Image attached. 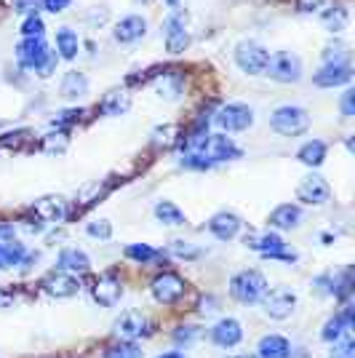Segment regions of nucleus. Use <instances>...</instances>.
<instances>
[{
    "mask_svg": "<svg viewBox=\"0 0 355 358\" xmlns=\"http://www.w3.org/2000/svg\"><path fill=\"white\" fill-rule=\"evenodd\" d=\"M16 62L41 78H51L57 73L59 57H57V51L48 48L43 38H22L16 43Z\"/></svg>",
    "mask_w": 355,
    "mask_h": 358,
    "instance_id": "1",
    "label": "nucleus"
},
{
    "mask_svg": "<svg viewBox=\"0 0 355 358\" xmlns=\"http://www.w3.org/2000/svg\"><path fill=\"white\" fill-rule=\"evenodd\" d=\"M270 129L281 136H299L310 129V113L299 105H281L270 115Z\"/></svg>",
    "mask_w": 355,
    "mask_h": 358,
    "instance_id": "2",
    "label": "nucleus"
},
{
    "mask_svg": "<svg viewBox=\"0 0 355 358\" xmlns=\"http://www.w3.org/2000/svg\"><path fill=\"white\" fill-rule=\"evenodd\" d=\"M267 292V278L259 270H240L230 278V294L233 299L243 302V305H256L265 297Z\"/></svg>",
    "mask_w": 355,
    "mask_h": 358,
    "instance_id": "3",
    "label": "nucleus"
},
{
    "mask_svg": "<svg viewBox=\"0 0 355 358\" xmlns=\"http://www.w3.org/2000/svg\"><path fill=\"white\" fill-rule=\"evenodd\" d=\"M190 16L184 8H171L168 16L163 19V38H166V51L182 54L190 45V30H187Z\"/></svg>",
    "mask_w": 355,
    "mask_h": 358,
    "instance_id": "4",
    "label": "nucleus"
},
{
    "mask_svg": "<svg viewBox=\"0 0 355 358\" xmlns=\"http://www.w3.org/2000/svg\"><path fill=\"white\" fill-rule=\"evenodd\" d=\"M214 123L222 129V134H238L254 126V110L243 102H227L217 110Z\"/></svg>",
    "mask_w": 355,
    "mask_h": 358,
    "instance_id": "5",
    "label": "nucleus"
},
{
    "mask_svg": "<svg viewBox=\"0 0 355 358\" xmlns=\"http://www.w3.org/2000/svg\"><path fill=\"white\" fill-rule=\"evenodd\" d=\"M270 51L256 41H240L236 45V64L246 75H265Z\"/></svg>",
    "mask_w": 355,
    "mask_h": 358,
    "instance_id": "6",
    "label": "nucleus"
},
{
    "mask_svg": "<svg viewBox=\"0 0 355 358\" xmlns=\"http://www.w3.org/2000/svg\"><path fill=\"white\" fill-rule=\"evenodd\" d=\"M265 75H270L278 83H296L302 80V59L291 51H275L270 54Z\"/></svg>",
    "mask_w": 355,
    "mask_h": 358,
    "instance_id": "7",
    "label": "nucleus"
},
{
    "mask_svg": "<svg viewBox=\"0 0 355 358\" xmlns=\"http://www.w3.org/2000/svg\"><path fill=\"white\" fill-rule=\"evenodd\" d=\"M262 308H265V315L273 318V321H286L289 315L296 310V294L286 286H275V289H267L265 297L259 299Z\"/></svg>",
    "mask_w": 355,
    "mask_h": 358,
    "instance_id": "8",
    "label": "nucleus"
},
{
    "mask_svg": "<svg viewBox=\"0 0 355 358\" xmlns=\"http://www.w3.org/2000/svg\"><path fill=\"white\" fill-rule=\"evenodd\" d=\"M150 292H152L155 302H161V305H174V302H179V299L184 297L187 284H184V278H179L177 273H161V275L152 281Z\"/></svg>",
    "mask_w": 355,
    "mask_h": 358,
    "instance_id": "9",
    "label": "nucleus"
},
{
    "mask_svg": "<svg viewBox=\"0 0 355 358\" xmlns=\"http://www.w3.org/2000/svg\"><path fill=\"white\" fill-rule=\"evenodd\" d=\"M296 198L302 203H307V206H324L331 198V187H328V182L321 174H307L296 187Z\"/></svg>",
    "mask_w": 355,
    "mask_h": 358,
    "instance_id": "10",
    "label": "nucleus"
},
{
    "mask_svg": "<svg viewBox=\"0 0 355 358\" xmlns=\"http://www.w3.org/2000/svg\"><path fill=\"white\" fill-rule=\"evenodd\" d=\"M350 334H353V308H350V302H345L342 310H337V313L324 324V329H321V340L334 345L337 340L350 337Z\"/></svg>",
    "mask_w": 355,
    "mask_h": 358,
    "instance_id": "11",
    "label": "nucleus"
},
{
    "mask_svg": "<svg viewBox=\"0 0 355 358\" xmlns=\"http://www.w3.org/2000/svg\"><path fill=\"white\" fill-rule=\"evenodd\" d=\"M41 286H43V292L48 294V297L67 299V297H75V294L80 292V278L73 275V273H61V270H57V273L45 275Z\"/></svg>",
    "mask_w": 355,
    "mask_h": 358,
    "instance_id": "12",
    "label": "nucleus"
},
{
    "mask_svg": "<svg viewBox=\"0 0 355 358\" xmlns=\"http://www.w3.org/2000/svg\"><path fill=\"white\" fill-rule=\"evenodd\" d=\"M120 294H123V284H120V278H115L113 273H104L99 275L94 286H91V297L96 305H102V308H115L120 302Z\"/></svg>",
    "mask_w": 355,
    "mask_h": 358,
    "instance_id": "13",
    "label": "nucleus"
},
{
    "mask_svg": "<svg viewBox=\"0 0 355 358\" xmlns=\"http://www.w3.org/2000/svg\"><path fill=\"white\" fill-rule=\"evenodd\" d=\"M145 35H147V19L139 14L123 16L118 24H115V30H113V38L120 45H131L136 41H142Z\"/></svg>",
    "mask_w": 355,
    "mask_h": 358,
    "instance_id": "14",
    "label": "nucleus"
},
{
    "mask_svg": "<svg viewBox=\"0 0 355 358\" xmlns=\"http://www.w3.org/2000/svg\"><path fill=\"white\" fill-rule=\"evenodd\" d=\"M115 337L118 340H136L142 334H150V321L139 310H126L120 313V318L115 321Z\"/></svg>",
    "mask_w": 355,
    "mask_h": 358,
    "instance_id": "15",
    "label": "nucleus"
},
{
    "mask_svg": "<svg viewBox=\"0 0 355 358\" xmlns=\"http://www.w3.org/2000/svg\"><path fill=\"white\" fill-rule=\"evenodd\" d=\"M240 340H243V327H240L238 318H222V321H217L211 327V343L217 348L230 350V348L240 345Z\"/></svg>",
    "mask_w": 355,
    "mask_h": 358,
    "instance_id": "16",
    "label": "nucleus"
},
{
    "mask_svg": "<svg viewBox=\"0 0 355 358\" xmlns=\"http://www.w3.org/2000/svg\"><path fill=\"white\" fill-rule=\"evenodd\" d=\"M240 227H243V222L236 211H217L208 220V233L217 241H233L240 233Z\"/></svg>",
    "mask_w": 355,
    "mask_h": 358,
    "instance_id": "17",
    "label": "nucleus"
},
{
    "mask_svg": "<svg viewBox=\"0 0 355 358\" xmlns=\"http://www.w3.org/2000/svg\"><path fill=\"white\" fill-rule=\"evenodd\" d=\"M353 80V70H350V62L347 64H324L318 73L312 75V83L321 86V89H337Z\"/></svg>",
    "mask_w": 355,
    "mask_h": 358,
    "instance_id": "18",
    "label": "nucleus"
},
{
    "mask_svg": "<svg viewBox=\"0 0 355 358\" xmlns=\"http://www.w3.org/2000/svg\"><path fill=\"white\" fill-rule=\"evenodd\" d=\"M32 214L41 222H59L67 217V201L61 195H43L41 201L32 203Z\"/></svg>",
    "mask_w": 355,
    "mask_h": 358,
    "instance_id": "19",
    "label": "nucleus"
},
{
    "mask_svg": "<svg viewBox=\"0 0 355 358\" xmlns=\"http://www.w3.org/2000/svg\"><path fill=\"white\" fill-rule=\"evenodd\" d=\"M246 246H249L252 252L262 254L265 259L270 257V254L286 249L283 238L278 236V233H273V230H256V233H249V236H246Z\"/></svg>",
    "mask_w": 355,
    "mask_h": 358,
    "instance_id": "20",
    "label": "nucleus"
},
{
    "mask_svg": "<svg viewBox=\"0 0 355 358\" xmlns=\"http://www.w3.org/2000/svg\"><path fill=\"white\" fill-rule=\"evenodd\" d=\"M91 268V259L86 252L75 249V246H67L61 249L59 257H57V270L61 273H73V275H80V273H89Z\"/></svg>",
    "mask_w": 355,
    "mask_h": 358,
    "instance_id": "21",
    "label": "nucleus"
},
{
    "mask_svg": "<svg viewBox=\"0 0 355 358\" xmlns=\"http://www.w3.org/2000/svg\"><path fill=\"white\" fill-rule=\"evenodd\" d=\"M267 222L275 230H294L302 222V209L296 203H281V206H275V209L270 211Z\"/></svg>",
    "mask_w": 355,
    "mask_h": 358,
    "instance_id": "22",
    "label": "nucleus"
},
{
    "mask_svg": "<svg viewBox=\"0 0 355 358\" xmlns=\"http://www.w3.org/2000/svg\"><path fill=\"white\" fill-rule=\"evenodd\" d=\"M59 94H61V99H67V102H75V99L86 96V94H89V78L80 73V70L64 73V78H61V83H59Z\"/></svg>",
    "mask_w": 355,
    "mask_h": 358,
    "instance_id": "23",
    "label": "nucleus"
},
{
    "mask_svg": "<svg viewBox=\"0 0 355 358\" xmlns=\"http://www.w3.org/2000/svg\"><path fill=\"white\" fill-rule=\"evenodd\" d=\"M256 358H291V343L283 334H265L256 345Z\"/></svg>",
    "mask_w": 355,
    "mask_h": 358,
    "instance_id": "24",
    "label": "nucleus"
},
{
    "mask_svg": "<svg viewBox=\"0 0 355 358\" xmlns=\"http://www.w3.org/2000/svg\"><path fill=\"white\" fill-rule=\"evenodd\" d=\"M24 259H27V246L24 243H19L14 238H0V270L19 268V265H24Z\"/></svg>",
    "mask_w": 355,
    "mask_h": 358,
    "instance_id": "25",
    "label": "nucleus"
},
{
    "mask_svg": "<svg viewBox=\"0 0 355 358\" xmlns=\"http://www.w3.org/2000/svg\"><path fill=\"white\" fill-rule=\"evenodd\" d=\"M78 51H80V38H78V32L70 30V27H59V30H57V57L73 62L75 57H78Z\"/></svg>",
    "mask_w": 355,
    "mask_h": 358,
    "instance_id": "26",
    "label": "nucleus"
},
{
    "mask_svg": "<svg viewBox=\"0 0 355 358\" xmlns=\"http://www.w3.org/2000/svg\"><path fill=\"white\" fill-rule=\"evenodd\" d=\"M326 142L321 139H310V142H305L302 148L296 150V161L305 166H310V169H318V166L326 161Z\"/></svg>",
    "mask_w": 355,
    "mask_h": 358,
    "instance_id": "27",
    "label": "nucleus"
},
{
    "mask_svg": "<svg viewBox=\"0 0 355 358\" xmlns=\"http://www.w3.org/2000/svg\"><path fill=\"white\" fill-rule=\"evenodd\" d=\"M129 107H131V94H129V91H123V89L110 91V94L102 99V113L104 115H110V118L123 115Z\"/></svg>",
    "mask_w": 355,
    "mask_h": 358,
    "instance_id": "28",
    "label": "nucleus"
},
{
    "mask_svg": "<svg viewBox=\"0 0 355 358\" xmlns=\"http://www.w3.org/2000/svg\"><path fill=\"white\" fill-rule=\"evenodd\" d=\"M318 14H321V22H324V27L328 32H342L345 27H347V19H350L347 8H345L342 3L328 6V8H321Z\"/></svg>",
    "mask_w": 355,
    "mask_h": 358,
    "instance_id": "29",
    "label": "nucleus"
},
{
    "mask_svg": "<svg viewBox=\"0 0 355 358\" xmlns=\"http://www.w3.org/2000/svg\"><path fill=\"white\" fill-rule=\"evenodd\" d=\"M155 220L161 224H168V227H182L187 222L184 211L179 209L177 203H171V201H158L155 203Z\"/></svg>",
    "mask_w": 355,
    "mask_h": 358,
    "instance_id": "30",
    "label": "nucleus"
},
{
    "mask_svg": "<svg viewBox=\"0 0 355 358\" xmlns=\"http://www.w3.org/2000/svg\"><path fill=\"white\" fill-rule=\"evenodd\" d=\"M126 257L133 259L136 265H150L152 259L161 257V252L152 249V246H147V243H131V246H126Z\"/></svg>",
    "mask_w": 355,
    "mask_h": 358,
    "instance_id": "31",
    "label": "nucleus"
},
{
    "mask_svg": "<svg viewBox=\"0 0 355 358\" xmlns=\"http://www.w3.org/2000/svg\"><path fill=\"white\" fill-rule=\"evenodd\" d=\"M104 358H142V348L133 340H120L104 350Z\"/></svg>",
    "mask_w": 355,
    "mask_h": 358,
    "instance_id": "32",
    "label": "nucleus"
},
{
    "mask_svg": "<svg viewBox=\"0 0 355 358\" xmlns=\"http://www.w3.org/2000/svg\"><path fill=\"white\" fill-rule=\"evenodd\" d=\"M350 62V51L342 41H334L324 48V64H347Z\"/></svg>",
    "mask_w": 355,
    "mask_h": 358,
    "instance_id": "33",
    "label": "nucleus"
},
{
    "mask_svg": "<svg viewBox=\"0 0 355 358\" xmlns=\"http://www.w3.org/2000/svg\"><path fill=\"white\" fill-rule=\"evenodd\" d=\"M168 252L174 254V257H179V259H187V262H193V259L201 257V249L193 246L190 241H171L168 243Z\"/></svg>",
    "mask_w": 355,
    "mask_h": 358,
    "instance_id": "34",
    "label": "nucleus"
},
{
    "mask_svg": "<svg viewBox=\"0 0 355 358\" xmlns=\"http://www.w3.org/2000/svg\"><path fill=\"white\" fill-rule=\"evenodd\" d=\"M174 139H177V126L174 123H166V126L152 129V145H158V148L174 145Z\"/></svg>",
    "mask_w": 355,
    "mask_h": 358,
    "instance_id": "35",
    "label": "nucleus"
},
{
    "mask_svg": "<svg viewBox=\"0 0 355 358\" xmlns=\"http://www.w3.org/2000/svg\"><path fill=\"white\" fill-rule=\"evenodd\" d=\"M43 32H45V24L41 16L38 14L24 16V22H22V35L24 38H43Z\"/></svg>",
    "mask_w": 355,
    "mask_h": 358,
    "instance_id": "36",
    "label": "nucleus"
},
{
    "mask_svg": "<svg viewBox=\"0 0 355 358\" xmlns=\"http://www.w3.org/2000/svg\"><path fill=\"white\" fill-rule=\"evenodd\" d=\"M86 233H89L91 238L110 241L113 238V224H110V220H94V222L86 224Z\"/></svg>",
    "mask_w": 355,
    "mask_h": 358,
    "instance_id": "37",
    "label": "nucleus"
},
{
    "mask_svg": "<svg viewBox=\"0 0 355 358\" xmlns=\"http://www.w3.org/2000/svg\"><path fill=\"white\" fill-rule=\"evenodd\" d=\"M158 94L161 96H166V99H177L179 94H182V80L179 78H161L158 80Z\"/></svg>",
    "mask_w": 355,
    "mask_h": 358,
    "instance_id": "38",
    "label": "nucleus"
},
{
    "mask_svg": "<svg viewBox=\"0 0 355 358\" xmlns=\"http://www.w3.org/2000/svg\"><path fill=\"white\" fill-rule=\"evenodd\" d=\"M43 150L45 152H64L67 150V134L57 131V134L43 136Z\"/></svg>",
    "mask_w": 355,
    "mask_h": 358,
    "instance_id": "39",
    "label": "nucleus"
},
{
    "mask_svg": "<svg viewBox=\"0 0 355 358\" xmlns=\"http://www.w3.org/2000/svg\"><path fill=\"white\" fill-rule=\"evenodd\" d=\"M331 358H355V343L353 337H342L334 343V350H331Z\"/></svg>",
    "mask_w": 355,
    "mask_h": 358,
    "instance_id": "40",
    "label": "nucleus"
},
{
    "mask_svg": "<svg viewBox=\"0 0 355 358\" xmlns=\"http://www.w3.org/2000/svg\"><path fill=\"white\" fill-rule=\"evenodd\" d=\"M182 166H184V169H198V171L211 169V164H208L206 158H203L201 152H193V150H187V155H182Z\"/></svg>",
    "mask_w": 355,
    "mask_h": 358,
    "instance_id": "41",
    "label": "nucleus"
},
{
    "mask_svg": "<svg viewBox=\"0 0 355 358\" xmlns=\"http://www.w3.org/2000/svg\"><path fill=\"white\" fill-rule=\"evenodd\" d=\"M340 110H342V118H353L355 115V91L353 89H347L342 94Z\"/></svg>",
    "mask_w": 355,
    "mask_h": 358,
    "instance_id": "42",
    "label": "nucleus"
},
{
    "mask_svg": "<svg viewBox=\"0 0 355 358\" xmlns=\"http://www.w3.org/2000/svg\"><path fill=\"white\" fill-rule=\"evenodd\" d=\"M198 337V329L195 327H179L177 331H174V343L177 345H190Z\"/></svg>",
    "mask_w": 355,
    "mask_h": 358,
    "instance_id": "43",
    "label": "nucleus"
},
{
    "mask_svg": "<svg viewBox=\"0 0 355 358\" xmlns=\"http://www.w3.org/2000/svg\"><path fill=\"white\" fill-rule=\"evenodd\" d=\"M312 286H315L321 294H326V297H334V275H318V278L312 281Z\"/></svg>",
    "mask_w": 355,
    "mask_h": 358,
    "instance_id": "44",
    "label": "nucleus"
},
{
    "mask_svg": "<svg viewBox=\"0 0 355 358\" xmlns=\"http://www.w3.org/2000/svg\"><path fill=\"white\" fill-rule=\"evenodd\" d=\"M326 0H296V11H302V14H318L321 8H324Z\"/></svg>",
    "mask_w": 355,
    "mask_h": 358,
    "instance_id": "45",
    "label": "nucleus"
},
{
    "mask_svg": "<svg viewBox=\"0 0 355 358\" xmlns=\"http://www.w3.org/2000/svg\"><path fill=\"white\" fill-rule=\"evenodd\" d=\"M96 195H102L99 182H94V185H89V187H83L80 195H78V201H80V203H91V201H96Z\"/></svg>",
    "mask_w": 355,
    "mask_h": 358,
    "instance_id": "46",
    "label": "nucleus"
},
{
    "mask_svg": "<svg viewBox=\"0 0 355 358\" xmlns=\"http://www.w3.org/2000/svg\"><path fill=\"white\" fill-rule=\"evenodd\" d=\"M41 3H43V8L48 11V14H61V11L70 8L73 0H41Z\"/></svg>",
    "mask_w": 355,
    "mask_h": 358,
    "instance_id": "47",
    "label": "nucleus"
},
{
    "mask_svg": "<svg viewBox=\"0 0 355 358\" xmlns=\"http://www.w3.org/2000/svg\"><path fill=\"white\" fill-rule=\"evenodd\" d=\"M14 8H16V14L30 16L38 11V0H14Z\"/></svg>",
    "mask_w": 355,
    "mask_h": 358,
    "instance_id": "48",
    "label": "nucleus"
},
{
    "mask_svg": "<svg viewBox=\"0 0 355 358\" xmlns=\"http://www.w3.org/2000/svg\"><path fill=\"white\" fill-rule=\"evenodd\" d=\"M75 115H80V110H64V113H59V115L54 118V126H61V123H73Z\"/></svg>",
    "mask_w": 355,
    "mask_h": 358,
    "instance_id": "49",
    "label": "nucleus"
},
{
    "mask_svg": "<svg viewBox=\"0 0 355 358\" xmlns=\"http://www.w3.org/2000/svg\"><path fill=\"white\" fill-rule=\"evenodd\" d=\"M214 305H217V302H214V297L203 299V302H201V313H203V315L214 313V310H217V308H214Z\"/></svg>",
    "mask_w": 355,
    "mask_h": 358,
    "instance_id": "50",
    "label": "nucleus"
},
{
    "mask_svg": "<svg viewBox=\"0 0 355 358\" xmlns=\"http://www.w3.org/2000/svg\"><path fill=\"white\" fill-rule=\"evenodd\" d=\"M155 358H187L182 350H166V353H161V356H155Z\"/></svg>",
    "mask_w": 355,
    "mask_h": 358,
    "instance_id": "51",
    "label": "nucleus"
},
{
    "mask_svg": "<svg viewBox=\"0 0 355 358\" xmlns=\"http://www.w3.org/2000/svg\"><path fill=\"white\" fill-rule=\"evenodd\" d=\"M14 299H11V294H6V292H0V308H8Z\"/></svg>",
    "mask_w": 355,
    "mask_h": 358,
    "instance_id": "52",
    "label": "nucleus"
},
{
    "mask_svg": "<svg viewBox=\"0 0 355 358\" xmlns=\"http://www.w3.org/2000/svg\"><path fill=\"white\" fill-rule=\"evenodd\" d=\"M166 3H168L171 8H177V3H179V0H166Z\"/></svg>",
    "mask_w": 355,
    "mask_h": 358,
    "instance_id": "53",
    "label": "nucleus"
},
{
    "mask_svg": "<svg viewBox=\"0 0 355 358\" xmlns=\"http://www.w3.org/2000/svg\"><path fill=\"white\" fill-rule=\"evenodd\" d=\"M236 358H256V356H249V353H243V356H236Z\"/></svg>",
    "mask_w": 355,
    "mask_h": 358,
    "instance_id": "54",
    "label": "nucleus"
},
{
    "mask_svg": "<svg viewBox=\"0 0 355 358\" xmlns=\"http://www.w3.org/2000/svg\"><path fill=\"white\" fill-rule=\"evenodd\" d=\"M136 3H145V6H147V3H152V0H136Z\"/></svg>",
    "mask_w": 355,
    "mask_h": 358,
    "instance_id": "55",
    "label": "nucleus"
}]
</instances>
